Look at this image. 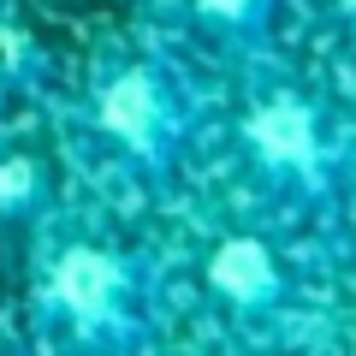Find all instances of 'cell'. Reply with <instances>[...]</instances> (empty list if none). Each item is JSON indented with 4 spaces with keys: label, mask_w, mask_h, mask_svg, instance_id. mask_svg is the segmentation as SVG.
<instances>
[{
    "label": "cell",
    "mask_w": 356,
    "mask_h": 356,
    "mask_svg": "<svg viewBox=\"0 0 356 356\" xmlns=\"http://www.w3.org/2000/svg\"><path fill=\"white\" fill-rule=\"evenodd\" d=\"M339 24H344V36L356 42V0H339Z\"/></svg>",
    "instance_id": "52a82bcc"
},
{
    "label": "cell",
    "mask_w": 356,
    "mask_h": 356,
    "mask_svg": "<svg viewBox=\"0 0 356 356\" xmlns=\"http://www.w3.org/2000/svg\"><path fill=\"white\" fill-rule=\"evenodd\" d=\"M238 149L267 191L297 208H327L350 166V137H344L339 113L309 83H291V77H273L243 102Z\"/></svg>",
    "instance_id": "3957f363"
},
{
    "label": "cell",
    "mask_w": 356,
    "mask_h": 356,
    "mask_svg": "<svg viewBox=\"0 0 356 356\" xmlns=\"http://www.w3.org/2000/svg\"><path fill=\"white\" fill-rule=\"evenodd\" d=\"M54 214V172L36 149L0 143V226H42Z\"/></svg>",
    "instance_id": "8992f818"
},
{
    "label": "cell",
    "mask_w": 356,
    "mask_h": 356,
    "mask_svg": "<svg viewBox=\"0 0 356 356\" xmlns=\"http://www.w3.org/2000/svg\"><path fill=\"white\" fill-rule=\"evenodd\" d=\"M196 36L214 42L232 60H267L273 24H280V0H184Z\"/></svg>",
    "instance_id": "5b68a950"
},
{
    "label": "cell",
    "mask_w": 356,
    "mask_h": 356,
    "mask_svg": "<svg viewBox=\"0 0 356 356\" xmlns=\"http://www.w3.org/2000/svg\"><path fill=\"white\" fill-rule=\"evenodd\" d=\"M83 131L125 172L166 184L196 137V95L161 54H119L83 89Z\"/></svg>",
    "instance_id": "7a4b0ae2"
},
{
    "label": "cell",
    "mask_w": 356,
    "mask_h": 356,
    "mask_svg": "<svg viewBox=\"0 0 356 356\" xmlns=\"http://www.w3.org/2000/svg\"><path fill=\"white\" fill-rule=\"evenodd\" d=\"M36 309L77 356H137L149 339L154 273L119 238L65 232L36 261Z\"/></svg>",
    "instance_id": "6da1fadb"
},
{
    "label": "cell",
    "mask_w": 356,
    "mask_h": 356,
    "mask_svg": "<svg viewBox=\"0 0 356 356\" xmlns=\"http://www.w3.org/2000/svg\"><path fill=\"white\" fill-rule=\"evenodd\" d=\"M202 285H208V297H214L226 315H238V321H273L291 303V273H285L280 250H273L261 232H250V226H232V232H220V238L208 243Z\"/></svg>",
    "instance_id": "277c9868"
},
{
    "label": "cell",
    "mask_w": 356,
    "mask_h": 356,
    "mask_svg": "<svg viewBox=\"0 0 356 356\" xmlns=\"http://www.w3.org/2000/svg\"><path fill=\"white\" fill-rule=\"evenodd\" d=\"M0 6H6V0H0Z\"/></svg>",
    "instance_id": "ba28073f"
}]
</instances>
